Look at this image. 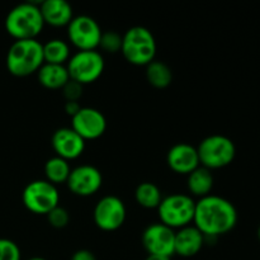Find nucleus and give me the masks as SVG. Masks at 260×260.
Returning <instances> with one entry per match:
<instances>
[{
	"mask_svg": "<svg viewBox=\"0 0 260 260\" xmlns=\"http://www.w3.org/2000/svg\"><path fill=\"white\" fill-rule=\"evenodd\" d=\"M196 202L188 194H170L162 197L157 207L160 222L170 229H183L189 226L194 217Z\"/></svg>",
	"mask_w": 260,
	"mask_h": 260,
	"instance_id": "obj_6",
	"label": "nucleus"
},
{
	"mask_svg": "<svg viewBox=\"0 0 260 260\" xmlns=\"http://www.w3.org/2000/svg\"><path fill=\"white\" fill-rule=\"evenodd\" d=\"M122 47V36L118 35L114 30H108V32L102 33L101 42H99V48L108 53H117L121 51Z\"/></svg>",
	"mask_w": 260,
	"mask_h": 260,
	"instance_id": "obj_24",
	"label": "nucleus"
},
{
	"mask_svg": "<svg viewBox=\"0 0 260 260\" xmlns=\"http://www.w3.org/2000/svg\"><path fill=\"white\" fill-rule=\"evenodd\" d=\"M70 260H96V258L91 251L86 250V249H81V250L75 251Z\"/></svg>",
	"mask_w": 260,
	"mask_h": 260,
	"instance_id": "obj_28",
	"label": "nucleus"
},
{
	"mask_svg": "<svg viewBox=\"0 0 260 260\" xmlns=\"http://www.w3.org/2000/svg\"><path fill=\"white\" fill-rule=\"evenodd\" d=\"M62 94L66 102H79L83 94V85L74 80H69L62 88Z\"/></svg>",
	"mask_w": 260,
	"mask_h": 260,
	"instance_id": "obj_27",
	"label": "nucleus"
},
{
	"mask_svg": "<svg viewBox=\"0 0 260 260\" xmlns=\"http://www.w3.org/2000/svg\"><path fill=\"white\" fill-rule=\"evenodd\" d=\"M206 238L193 226H185L175 233L174 254L183 258H192L202 250Z\"/></svg>",
	"mask_w": 260,
	"mask_h": 260,
	"instance_id": "obj_16",
	"label": "nucleus"
},
{
	"mask_svg": "<svg viewBox=\"0 0 260 260\" xmlns=\"http://www.w3.org/2000/svg\"><path fill=\"white\" fill-rule=\"evenodd\" d=\"M38 81L41 85L50 90L62 89L66 85L70 76L65 65H52V63H43L37 71Z\"/></svg>",
	"mask_w": 260,
	"mask_h": 260,
	"instance_id": "obj_18",
	"label": "nucleus"
},
{
	"mask_svg": "<svg viewBox=\"0 0 260 260\" xmlns=\"http://www.w3.org/2000/svg\"><path fill=\"white\" fill-rule=\"evenodd\" d=\"M45 22L41 15L40 7L35 3H23L8 13L5 18V29L15 41L37 40Z\"/></svg>",
	"mask_w": 260,
	"mask_h": 260,
	"instance_id": "obj_2",
	"label": "nucleus"
},
{
	"mask_svg": "<svg viewBox=\"0 0 260 260\" xmlns=\"http://www.w3.org/2000/svg\"><path fill=\"white\" fill-rule=\"evenodd\" d=\"M175 231L161 222L152 223L142 234V245L149 255L172 258L174 255Z\"/></svg>",
	"mask_w": 260,
	"mask_h": 260,
	"instance_id": "obj_12",
	"label": "nucleus"
},
{
	"mask_svg": "<svg viewBox=\"0 0 260 260\" xmlns=\"http://www.w3.org/2000/svg\"><path fill=\"white\" fill-rule=\"evenodd\" d=\"M258 239H259V241H260V226H259V229H258Z\"/></svg>",
	"mask_w": 260,
	"mask_h": 260,
	"instance_id": "obj_32",
	"label": "nucleus"
},
{
	"mask_svg": "<svg viewBox=\"0 0 260 260\" xmlns=\"http://www.w3.org/2000/svg\"><path fill=\"white\" fill-rule=\"evenodd\" d=\"M104 58L99 51H78L68 61L70 80L86 85L98 80L104 71Z\"/></svg>",
	"mask_w": 260,
	"mask_h": 260,
	"instance_id": "obj_7",
	"label": "nucleus"
},
{
	"mask_svg": "<svg viewBox=\"0 0 260 260\" xmlns=\"http://www.w3.org/2000/svg\"><path fill=\"white\" fill-rule=\"evenodd\" d=\"M66 184L73 194L78 197H90L102 188L103 177L101 170L93 165H80L71 169Z\"/></svg>",
	"mask_w": 260,
	"mask_h": 260,
	"instance_id": "obj_13",
	"label": "nucleus"
},
{
	"mask_svg": "<svg viewBox=\"0 0 260 260\" xmlns=\"http://www.w3.org/2000/svg\"><path fill=\"white\" fill-rule=\"evenodd\" d=\"M146 79L154 88L165 89L173 81L172 69L162 61L154 60L146 66Z\"/></svg>",
	"mask_w": 260,
	"mask_h": 260,
	"instance_id": "obj_21",
	"label": "nucleus"
},
{
	"mask_svg": "<svg viewBox=\"0 0 260 260\" xmlns=\"http://www.w3.org/2000/svg\"><path fill=\"white\" fill-rule=\"evenodd\" d=\"M156 41L151 30L136 25L122 36L121 52L127 62L135 66H147L156 56Z\"/></svg>",
	"mask_w": 260,
	"mask_h": 260,
	"instance_id": "obj_4",
	"label": "nucleus"
},
{
	"mask_svg": "<svg viewBox=\"0 0 260 260\" xmlns=\"http://www.w3.org/2000/svg\"><path fill=\"white\" fill-rule=\"evenodd\" d=\"M71 128L85 142L93 141L104 135L107 129V119L98 109L81 107L78 113L71 117Z\"/></svg>",
	"mask_w": 260,
	"mask_h": 260,
	"instance_id": "obj_11",
	"label": "nucleus"
},
{
	"mask_svg": "<svg viewBox=\"0 0 260 260\" xmlns=\"http://www.w3.org/2000/svg\"><path fill=\"white\" fill-rule=\"evenodd\" d=\"M43 48V60L45 63H52V65H65L71 57L70 46L68 42L58 38H53L42 45Z\"/></svg>",
	"mask_w": 260,
	"mask_h": 260,
	"instance_id": "obj_20",
	"label": "nucleus"
},
{
	"mask_svg": "<svg viewBox=\"0 0 260 260\" xmlns=\"http://www.w3.org/2000/svg\"><path fill=\"white\" fill-rule=\"evenodd\" d=\"M45 24L51 27H68L73 20V8L65 0H45L38 4Z\"/></svg>",
	"mask_w": 260,
	"mask_h": 260,
	"instance_id": "obj_17",
	"label": "nucleus"
},
{
	"mask_svg": "<svg viewBox=\"0 0 260 260\" xmlns=\"http://www.w3.org/2000/svg\"><path fill=\"white\" fill-rule=\"evenodd\" d=\"M145 260H170V258L161 255H147V258Z\"/></svg>",
	"mask_w": 260,
	"mask_h": 260,
	"instance_id": "obj_30",
	"label": "nucleus"
},
{
	"mask_svg": "<svg viewBox=\"0 0 260 260\" xmlns=\"http://www.w3.org/2000/svg\"><path fill=\"white\" fill-rule=\"evenodd\" d=\"M193 223L205 238H217L234 230L238 211L226 198L210 194L196 202Z\"/></svg>",
	"mask_w": 260,
	"mask_h": 260,
	"instance_id": "obj_1",
	"label": "nucleus"
},
{
	"mask_svg": "<svg viewBox=\"0 0 260 260\" xmlns=\"http://www.w3.org/2000/svg\"><path fill=\"white\" fill-rule=\"evenodd\" d=\"M51 145L56 156L70 161L83 155L85 150V141L71 127H62L53 132Z\"/></svg>",
	"mask_w": 260,
	"mask_h": 260,
	"instance_id": "obj_14",
	"label": "nucleus"
},
{
	"mask_svg": "<svg viewBox=\"0 0 260 260\" xmlns=\"http://www.w3.org/2000/svg\"><path fill=\"white\" fill-rule=\"evenodd\" d=\"M103 30L89 15L74 17L68 25V38L78 51H94L99 47Z\"/></svg>",
	"mask_w": 260,
	"mask_h": 260,
	"instance_id": "obj_9",
	"label": "nucleus"
},
{
	"mask_svg": "<svg viewBox=\"0 0 260 260\" xmlns=\"http://www.w3.org/2000/svg\"><path fill=\"white\" fill-rule=\"evenodd\" d=\"M167 162L173 172L182 175H189L201 165L197 147L185 142L170 147L167 154Z\"/></svg>",
	"mask_w": 260,
	"mask_h": 260,
	"instance_id": "obj_15",
	"label": "nucleus"
},
{
	"mask_svg": "<svg viewBox=\"0 0 260 260\" xmlns=\"http://www.w3.org/2000/svg\"><path fill=\"white\" fill-rule=\"evenodd\" d=\"M45 63L42 43L37 40L14 41L7 53V69L17 78L36 74Z\"/></svg>",
	"mask_w": 260,
	"mask_h": 260,
	"instance_id": "obj_3",
	"label": "nucleus"
},
{
	"mask_svg": "<svg viewBox=\"0 0 260 260\" xmlns=\"http://www.w3.org/2000/svg\"><path fill=\"white\" fill-rule=\"evenodd\" d=\"M135 200L141 207L147 210H154V208L157 210L160 202L162 201L161 190L154 183L144 182L137 185L135 190Z\"/></svg>",
	"mask_w": 260,
	"mask_h": 260,
	"instance_id": "obj_23",
	"label": "nucleus"
},
{
	"mask_svg": "<svg viewBox=\"0 0 260 260\" xmlns=\"http://www.w3.org/2000/svg\"><path fill=\"white\" fill-rule=\"evenodd\" d=\"M127 211L123 201L116 196H106L98 201L93 211L94 223L102 231L112 233L123 226Z\"/></svg>",
	"mask_w": 260,
	"mask_h": 260,
	"instance_id": "obj_10",
	"label": "nucleus"
},
{
	"mask_svg": "<svg viewBox=\"0 0 260 260\" xmlns=\"http://www.w3.org/2000/svg\"><path fill=\"white\" fill-rule=\"evenodd\" d=\"M201 167L208 170L222 169L234 161L236 146L223 135H211L203 139L197 147Z\"/></svg>",
	"mask_w": 260,
	"mask_h": 260,
	"instance_id": "obj_5",
	"label": "nucleus"
},
{
	"mask_svg": "<svg viewBox=\"0 0 260 260\" xmlns=\"http://www.w3.org/2000/svg\"><path fill=\"white\" fill-rule=\"evenodd\" d=\"M47 220L52 228L63 229L70 222V215H69V211L66 208L58 205L57 207H55L47 213Z\"/></svg>",
	"mask_w": 260,
	"mask_h": 260,
	"instance_id": "obj_25",
	"label": "nucleus"
},
{
	"mask_svg": "<svg viewBox=\"0 0 260 260\" xmlns=\"http://www.w3.org/2000/svg\"><path fill=\"white\" fill-rule=\"evenodd\" d=\"M80 104L78 103V102H66L65 103V112L68 114H70L71 117L75 116L76 113L79 112V109H80Z\"/></svg>",
	"mask_w": 260,
	"mask_h": 260,
	"instance_id": "obj_29",
	"label": "nucleus"
},
{
	"mask_svg": "<svg viewBox=\"0 0 260 260\" xmlns=\"http://www.w3.org/2000/svg\"><path fill=\"white\" fill-rule=\"evenodd\" d=\"M20 249L9 239H0V260H20Z\"/></svg>",
	"mask_w": 260,
	"mask_h": 260,
	"instance_id": "obj_26",
	"label": "nucleus"
},
{
	"mask_svg": "<svg viewBox=\"0 0 260 260\" xmlns=\"http://www.w3.org/2000/svg\"><path fill=\"white\" fill-rule=\"evenodd\" d=\"M28 260H47V259L41 258V256H33V258H30V259H28Z\"/></svg>",
	"mask_w": 260,
	"mask_h": 260,
	"instance_id": "obj_31",
	"label": "nucleus"
},
{
	"mask_svg": "<svg viewBox=\"0 0 260 260\" xmlns=\"http://www.w3.org/2000/svg\"><path fill=\"white\" fill-rule=\"evenodd\" d=\"M187 187L188 190L196 197H207L211 194V190L213 188V175L211 170L206 169L203 167H198L197 169L193 170L189 175H187Z\"/></svg>",
	"mask_w": 260,
	"mask_h": 260,
	"instance_id": "obj_19",
	"label": "nucleus"
},
{
	"mask_svg": "<svg viewBox=\"0 0 260 260\" xmlns=\"http://www.w3.org/2000/svg\"><path fill=\"white\" fill-rule=\"evenodd\" d=\"M22 202L29 212L35 215H46L57 207L60 193L56 185L47 180H33L25 185L22 193Z\"/></svg>",
	"mask_w": 260,
	"mask_h": 260,
	"instance_id": "obj_8",
	"label": "nucleus"
},
{
	"mask_svg": "<svg viewBox=\"0 0 260 260\" xmlns=\"http://www.w3.org/2000/svg\"><path fill=\"white\" fill-rule=\"evenodd\" d=\"M43 172H45V177L47 182H50L53 185H57L68 182L69 175L71 173V168L69 161L58 156H53L46 161Z\"/></svg>",
	"mask_w": 260,
	"mask_h": 260,
	"instance_id": "obj_22",
	"label": "nucleus"
}]
</instances>
